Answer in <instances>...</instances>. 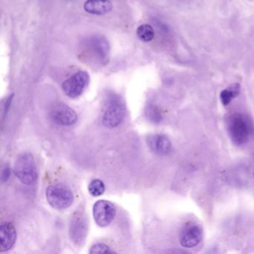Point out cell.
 I'll list each match as a JSON object with an SVG mask.
<instances>
[{"label":"cell","mask_w":254,"mask_h":254,"mask_svg":"<svg viewBox=\"0 0 254 254\" xmlns=\"http://www.w3.org/2000/svg\"><path fill=\"white\" fill-rule=\"evenodd\" d=\"M240 93V85L239 84H233L229 86L225 90L221 91L220 94V99L221 103L224 106L228 105L232 102L233 99L237 97L238 95Z\"/></svg>","instance_id":"5bb4252c"},{"label":"cell","mask_w":254,"mask_h":254,"mask_svg":"<svg viewBox=\"0 0 254 254\" xmlns=\"http://www.w3.org/2000/svg\"><path fill=\"white\" fill-rule=\"evenodd\" d=\"M46 196L50 206L59 210L66 209L73 203V193L62 184L49 186L46 190Z\"/></svg>","instance_id":"3957f363"},{"label":"cell","mask_w":254,"mask_h":254,"mask_svg":"<svg viewBox=\"0 0 254 254\" xmlns=\"http://www.w3.org/2000/svg\"><path fill=\"white\" fill-rule=\"evenodd\" d=\"M145 116L153 123H160L163 120V116L158 108L154 105H148L145 109Z\"/></svg>","instance_id":"2e32d148"},{"label":"cell","mask_w":254,"mask_h":254,"mask_svg":"<svg viewBox=\"0 0 254 254\" xmlns=\"http://www.w3.org/2000/svg\"><path fill=\"white\" fill-rule=\"evenodd\" d=\"M88 221L85 214L77 211L71 217L69 233L71 241L78 246L85 243L88 233Z\"/></svg>","instance_id":"5b68a950"},{"label":"cell","mask_w":254,"mask_h":254,"mask_svg":"<svg viewBox=\"0 0 254 254\" xmlns=\"http://www.w3.org/2000/svg\"><path fill=\"white\" fill-rule=\"evenodd\" d=\"M147 143L151 151L159 155H166L172 148L169 138L163 134L150 135L147 138Z\"/></svg>","instance_id":"7c38bea8"},{"label":"cell","mask_w":254,"mask_h":254,"mask_svg":"<svg viewBox=\"0 0 254 254\" xmlns=\"http://www.w3.org/2000/svg\"><path fill=\"white\" fill-rule=\"evenodd\" d=\"M88 48L93 59L101 64L106 65L109 61L110 47L108 41L102 36H95L90 38Z\"/></svg>","instance_id":"9c48e42d"},{"label":"cell","mask_w":254,"mask_h":254,"mask_svg":"<svg viewBox=\"0 0 254 254\" xmlns=\"http://www.w3.org/2000/svg\"><path fill=\"white\" fill-rule=\"evenodd\" d=\"M202 236H203V232L199 226H190L183 230L180 242L184 248H194L200 243Z\"/></svg>","instance_id":"8fae6325"},{"label":"cell","mask_w":254,"mask_h":254,"mask_svg":"<svg viewBox=\"0 0 254 254\" xmlns=\"http://www.w3.org/2000/svg\"><path fill=\"white\" fill-rule=\"evenodd\" d=\"M93 214L96 224L99 227H105L114 221L117 209L111 202L99 200L93 206Z\"/></svg>","instance_id":"52a82bcc"},{"label":"cell","mask_w":254,"mask_h":254,"mask_svg":"<svg viewBox=\"0 0 254 254\" xmlns=\"http://www.w3.org/2000/svg\"><path fill=\"white\" fill-rule=\"evenodd\" d=\"M17 239L15 227L10 222L2 223L0 226V251L6 252L14 246Z\"/></svg>","instance_id":"30bf717a"},{"label":"cell","mask_w":254,"mask_h":254,"mask_svg":"<svg viewBox=\"0 0 254 254\" xmlns=\"http://www.w3.org/2000/svg\"><path fill=\"white\" fill-rule=\"evenodd\" d=\"M126 106L117 96L111 97L102 118V123L108 128L118 127L124 120Z\"/></svg>","instance_id":"277c9868"},{"label":"cell","mask_w":254,"mask_h":254,"mask_svg":"<svg viewBox=\"0 0 254 254\" xmlns=\"http://www.w3.org/2000/svg\"><path fill=\"white\" fill-rule=\"evenodd\" d=\"M136 35L140 41L150 42L154 38V29L148 24L140 25L136 29Z\"/></svg>","instance_id":"9a60e30c"},{"label":"cell","mask_w":254,"mask_h":254,"mask_svg":"<svg viewBox=\"0 0 254 254\" xmlns=\"http://www.w3.org/2000/svg\"><path fill=\"white\" fill-rule=\"evenodd\" d=\"M90 81V76L85 71H78L69 77L62 84V89L68 97L75 99L79 97Z\"/></svg>","instance_id":"8992f818"},{"label":"cell","mask_w":254,"mask_h":254,"mask_svg":"<svg viewBox=\"0 0 254 254\" xmlns=\"http://www.w3.org/2000/svg\"><path fill=\"white\" fill-rule=\"evenodd\" d=\"M14 174L22 184L32 185L38 178L36 163L30 153H24L17 158L14 166Z\"/></svg>","instance_id":"7a4b0ae2"},{"label":"cell","mask_w":254,"mask_h":254,"mask_svg":"<svg viewBox=\"0 0 254 254\" xmlns=\"http://www.w3.org/2000/svg\"><path fill=\"white\" fill-rule=\"evenodd\" d=\"M111 0H87L84 8L87 13L96 15H104L112 10Z\"/></svg>","instance_id":"4fadbf2b"},{"label":"cell","mask_w":254,"mask_h":254,"mask_svg":"<svg viewBox=\"0 0 254 254\" xmlns=\"http://www.w3.org/2000/svg\"><path fill=\"white\" fill-rule=\"evenodd\" d=\"M50 116L51 120L59 126H72L78 120V115L75 111L62 102L55 104L52 107Z\"/></svg>","instance_id":"ba28073f"},{"label":"cell","mask_w":254,"mask_h":254,"mask_svg":"<svg viewBox=\"0 0 254 254\" xmlns=\"http://www.w3.org/2000/svg\"><path fill=\"white\" fill-rule=\"evenodd\" d=\"M10 174H11V170H10L9 168H5L2 174V180L3 182L8 181L10 177Z\"/></svg>","instance_id":"d6986e66"},{"label":"cell","mask_w":254,"mask_h":254,"mask_svg":"<svg viewBox=\"0 0 254 254\" xmlns=\"http://www.w3.org/2000/svg\"><path fill=\"white\" fill-rule=\"evenodd\" d=\"M90 254H114L115 251L106 244L97 243L93 245L90 250Z\"/></svg>","instance_id":"ac0fdd59"},{"label":"cell","mask_w":254,"mask_h":254,"mask_svg":"<svg viewBox=\"0 0 254 254\" xmlns=\"http://www.w3.org/2000/svg\"><path fill=\"white\" fill-rule=\"evenodd\" d=\"M13 97H14V94L11 95V96L8 97V99H7L6 103H5V114L8 112V109H9L10 107H11V102H12Z\"/></svg>","instance_id":"ffe728a7"},{"label":"cell","mask_w":254,"mask_h":254,"mask_svg":"<svg viewBox=\"0 0 254 254\" xmlns=\"http://www.w3.org/2000/svg\"><path fill=\"white\" fill-rule=\"evenodd\" d=\"M89 192L93 197L102 195L105 191V186L102 181L99 179L93 180L89 185Z\"/></svg>","instance_id":"e0dca14e"},{"label":"cell","mask_w":254,"mask_h":254,"mask_svg":"<svg viewBox=\"0 0 254 254\" xmlns=\"http://www.w3.org/2000/svg\"><path fill=\"white\" fill-rule=\"evenodd\" d=\"M227 130L230 139L236 145L246 143L251 135V127L242 114H232L227 120Z\"/></svg>","instance_id":"6da1fadb"}]
</instances>
